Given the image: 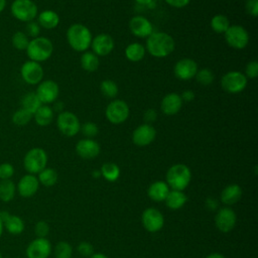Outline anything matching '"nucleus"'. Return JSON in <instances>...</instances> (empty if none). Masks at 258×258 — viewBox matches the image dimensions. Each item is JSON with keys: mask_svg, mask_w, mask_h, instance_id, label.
<instances>
[{"mask_svg": "<svg viewBox=\"0 0 258 258\" xmlns=\"http://www.w3.org/2000/svg\"><path fill=\"white\" fill-rule=\"evenodd\" d=\"M175 48V41L172 36L163 31H153L147 38L146 51L157 58L168 56Z\"/></svg>", "mask_w": 258, "mask_h": 258, "instance_id": "1", "label": "nucleus"}, {"mask_svg": "<svg viewBox=\"0 0 258 258\" xmlns=\"http://www.w3.org/2000/svg\"><path fill=\"white\" fill-rule=\"evenodd\" d=\"M93 35L89 27L82 23H74L67 30V40L70 46L79 52H84L91 47Z\"/></svg>", "mask_w": 258, "mask_h": 258, "instance_id": "2", "label": "nucleus"}, {"mask_svg": "<svg viewBox=\"0 0 258 258\" xmlns=\"http://www.w3.org/2000/svg\"><path fill=\"white\" fill-rule=\"evenodd\" d=\"M25 50L29 60L40 63L47 60L51 56L53 51V44L50 39L44 36H37L29 40Z\"/></svg>", "mask_w": 258, "mask_h": 258, "instance_id": "3", "label": "nucleus"}, {"mask_svg": "<svg viewBox=\"0 0 258 258\" xmlns=\"http://www.w3.org/2000/svg\"><path fill=\"white\" fill-rule=\"evenodd\" d=\"M191 180V171L183 163H176L170 166L166 172V183L174 190L185 189Z\"/></svg>", "mask_w": 258, "mask_h": 258, "instance_id": "4", "label": "nucleus"}, {"mask_svg": "<svg viewBox=\"0 0 258 258\" xmlns=\"http://www.w3.org/2000/svg\"><path fill=\"white\" fill-rule=\"evenodd\" d=\"M47 154L44 149L40 147H33L29 149L23 157V166L30 174H37L46 167Z\"/></svg>", "mask_w": 258, "mask_h": 258, "instance_id": "5", "label": "nucleus"}, {"mask_svg": "<svg viewBox=\"0 0 258 258\" xmlns=\"http://www.w3.org/2000/svg\"><path fill=\"white\" fill-rule=\"evenodd\" d=\"M11 14L21 22H29L38 14L37 5L32 0H14L10 6Z\"/></svg>", "mask_w": 258, "mask_h": 258, "instance_id": "6", "label": "nucleus"}, {"mask_svg": "<svg viewBox=\"0 0 258 258\" xmlns=\"http://www.w3.org/2000/svg\"><path fill=\"white\" fill-rule=\"evenodd\" d=\"M248 79L239 71H230L221 78L222 89L229 94L242 93L247 87Z\"/></svg>", "mask_w": 258, "mask_h": 258, "instance_id": "7", "label": "nucleus"}, {"mask_svg": "<svg viewBox=\"0 0 258 258\" xmlns=\"http://www.w3.org/2000/svg\"><path fill=\"white\" fill-rule=\"evenodd\" d=\"M130 109L128 104L120 99L111 101L105 109V116L107 120L114 125L124 123L128 119Z\"/></svg>", "mask_w": 258, "mask_h": 258, "instance_id": "8", "label": "nucleus"}, {"mask_svg": "<svg viewBox=\"0 0 258 258\" xmlns=\"http://www.w3.org/2000/svg\"><path fill=\"white\" fill-rule=\"evenodd\" d=\"M56 126L59 132L67 136H76L81 130V122L76 114L70 111H62L57 115Z\"/></svg>", "mask_w": 258, "mask_h": 258, "instance_id": "9", "label": "nucleus"}, {"mask_svg": "<svg viewBox=\"0 0 258 258\" xmlns=\"http://www.w3.org/2000/svg\"><path fill=\"white\" fill-rule=\"evenodd\" d=\"M227 44L235 49H243L249 43V33L247 29L239 24L230 25L224 33Z\"/></svg>", "mask_w": 258, "mask_h": 258, "instance_id": "10", "label": "nucleus"}, {"mask_svg": "<svg viewBox=\"0 0 258 258\" xmlns=\"http://www.w3.org/2000/svg\"><path fill=\"white\" fill-rule=\"evenodd\" d=\"M35 94L37 95L42 105H48L56 101L59 94V88L57 83L54 81L45 80L38 84Z\"/></svg>", "mask_w": 258, "mask_h": 258, "instance_id": "11", "label": "nucleus"}, {"mask_svg": "<svg viewBox=\"0 0 258 258\" xmlns=\"http://www.w3.org/2000/svg\"><path fill=\"white\" fill-rule=\"evenodd\" d=\"M22 80L28 85H38L43 79V69L39 62L33 60L25 61L20 69Z\"/></svg>", "mask_w": 258, "mask_h": 258, "instance_id": "12", "label": "nucleus"}, {"mask_svg": "<svg viewBox=\"0 0 258 258\" xmlns=\"http://www.w3.org/2000/svg\"><path fill=\"white\" fill-rule=\"evenodd\" d=\"M198 63L189 57H183L177 60L173 67L174 76L181 81H189L195 78L198 72Z\"/></svg>", "mask_w": 258, "mask_h": 258, "instance_id": "13", "label": "nucleus"}, {"mask_svg": "<svg viewBox=\"0 0 258 258\" xmlns=\"http://www.w3.org/2000/svg\"><path fill=\"white\" fill-rule=\"evenodd\" d=\"M156 137V130L151 124L143 123L136 127L132 132V141L139 147L151 144Z\"/></svg>", "mask_w": 258, "mask_h": 258, "instance_id": "14", "label": "nucleus"}, {"mask_svg": "<svg viewBox=\"0 0 258 258\" xmlns=\"http://www.w3.org/2000/svg\"><path fill=\"white\" fill-rule=\"evenodd\" d=\"M141 221L143 227L151 233L158 232L162 229L164 225V218L161 212L154 208L146 209L141 216Z\"/></svg>", "mask_w": 258, "mask_h": 258, "instance_id": "15", "label": "nucleus"}, {"mask_svg": "<svg viewBox=\"0 0 258 258\" xmlns=\"http://www.w3.org/2000/svg\"><path fill=\"white\" fill-rule=\"evenodd\" d=\"M129 29L136 37L147 38L153 32V24L145 16L135 15L129 20Z\"/></svg>", "mask_w": 258, "mask_h": 258, "instance_id": "16", "label": "nucleus"}, {"mask_svg": "<svg viewBox=\"0 0 258 258\" xmlns=\"http://www.w3.org/2000/svg\"><path fill=\"white\" fill-rule=\"evenodd\" d=\"M92 51L98 56H105L110 54L114 47L115 42L113 37L108 33H99L93 37L91 42Z\"/></svg>", "mask_w": 258, "mask_h": 258, "instance_id": "17", "label": "nucleus"}, {"mask_svg": "<svg viewBox=\"0 0 258 258\" xmlns=\"http://www.w3.org/2000/svg\"><path fill=\"white\" fill-rule=\"evenodd\" d=\"M27 258H47L51 253V244L46 238H35L26 248Z\"/></svg>", "mask_w": 258, "mask_h": 258, "instance_id": "18", "label": "nucleus"}, {"mask_svg": "<svg viewBox=\"0 0 258 258\" xmlns=\"http://www.w3.org/2000/svg\"><path fill=\"white\" fill-rule=\"evenodd\" d=\"M236 213L231 208H222L215 217L216 227L223 233L232 231L236 225Z\"/></svg>", "mask_w": 258, "mask_h": 258, "instance_id": "19", "label": "nucleus"}, {"mask_svg": "<svg viewBox=\"0 0 258 258\" xmlns=\"http://www.w3.org/2000/svg\"><path fill=\"white\" fill-rule=\"evenodd\" d=\"M101 147L93 138H84L77 142L76 152L84 159H93L100 154Z\"/></svg>", "mask_w": 258, "mask_h": 258, "instance_id": "20", "label": "nucleus"}, {"mask_svg": "<svg viewBox=\"0 0 258 258\" xmlns=\"http://www.w3.org/2000/svg\"><path fill=\"white\" fill-rule=\"evenodd\" d=\"M39 184L40 183L37 179V176L27 173L19 179L18 183L16 184V191L22 198H30L36 194Z\"/></svg>", "mask_w": 258, "mask_h": 258, "instance_id": "21", "label": "nucleus"}, {"mask_svg": "<svg viewBox=\"0 0 258 258\" xmlns=\"http://www.w3.org/2000/svg\"><path fill=\"white\" fill-rule=\"evenodd\" d=\"M182 104L183 102L179 94L168 93L162 98L160 102V109L163 114L167 116H172L180 111Z\"/></svg>", "mask_w": 258, "mask_h": 258, "instance_id": "22", "label": "nucleus"}, {"mask_svg": "<svg viewBox=\"0 0 258 258\" xmlns=\"http://www.w3.org/2000/svg\"><path fill=\"white\" fill-rule=\"evenodd\" d=\"M0 218L3 221L4 228L11 235H20L24 231L23 220L16 215H9L8 213H1Z\"/></svg>", "mask_w": 258, "mask_h": 258, "instance_id": "23", "label": "nucleus"}, {"mask_svg": "<svg viewBox=\"0 0 258 258\" xmlns=\"http://www.w3.org/2000/svg\"><path fill=\"white\" fill-rule=\"evenodd\" d=\"M37 23L40 27L45 29H53L59 24L58 14L50 9L42 10L37 14Z\"/></svg>", "mask_w": 258, "mask_h": 258, "instance_id": "24", "label": "nucleus"}, {"mask_svg": "<svg viewBox=\"0 0 258 258\" xmlns=\"http://www.w3.org/2000/svg\"><path fill=\"white\" fill-rule=\"evenodd\" d=\"M169 192V186L165 181L156 180L152 182L147 190L148 197L154 202H162L166 199Z\"/></svg>", "mask_w": 258, "mask_h": 258, "instance_id": "25", "label": "nucleus"}, {"mask_svg": "<svg viewBox=\"0 0 258 258\" xmlns=\"http://www.w3.org/2000/svg\"><path fill=\"white\" fill-rule=\"evenodd\" d=\"M242 198V188L236 183L227 185L221 192V202L225 205L231 206L236 204Z\"/></svg>", "mask_w": 258, "mask_h": 258, "instance_id": "26", "label": "nucleus"}, {"mask_svg": "<svg viewBox=\"0 0 258 258\" xmlns=\"http://www.w3.org/2000/svg\"><path fill=\"white\" fill-rule=\"evenodd\" d=\"M125 56L131 62H138L142 60L145 56L146 49L145 46L140 42H132L128 44L125 48Z\"/></svg>", "mask_w": 258, "mask_h": 258, "instance_id": "27", "label": "nucleus"}, {"mask_svg": "<svg viewBox=\"0 0 258 258\" xmlns=\"http://www.w3.org/2000/svg\"><path fill=\"white\" fill-rule=\"evenodd\" d=\"M54 112L48 105H41L37 111L33 114V119L38 126H48L53 120Z\"/></svg>", "mask_w": 258, "mask_h": 258, "instance_id": "28", "label": "nucleus"}, {"mask_svg": "<svg viewBox=\"0 0 258 258\" xmlns=\"http://www.w3.org/2000/svg\"><path fill=\"white\" fill-rule=\"evenodd\" d=\"M186 201H187V197L185 196V194H183L182 190H174V189L169 190L166 199L164 200L166 207L173 211L182 208L185 205Z\"/></svg>", "mask_w": 258, "mask_h": 258, "instance_id": "29", "label": "nucleus"}, {"mask_svg": "<svg viewBox=\"0 0 258 258\" xmlns=\"http://www.w3.org/2000/svg\"><path fill=\"white\" fill-rule=\"evenodd\" d=\"M80 61L83 70L89 73L96 72L100 64L99 56L96 55L93 51H89V50H86L82 53Z\"/></svg>", "mask_w": 258, "mask_h": 258, "instance_id": "30", "label": "nucleus"}, {"mask_svg": "<svg viewBox=\"0 0 258 258\" xmlns=\"http://www.w3.org/2000/svg\"><path fill=\"white\" fill-rule=\"evenodd\" d=\"M41 102L38 99L35 92L26 93L21 99V108L30 112L32 115L37 111V109L41 106Z\"/></svg>", "mask_w": 258, "mask_h": 258, "instance_id": "31", "label": "nucleus"}, {"mask_svg": "<svg viewBox=\"0 0 258 258\" xmlns=\"http://www.w3.org/2000/svg\"><path fill=\"white\" fill-rule=\"evenodd\" d=\"M16 194V184L11 179L0 180V200L4 203L11 202Z\"/></svg>", "mask_w": 258, "mask_h": 258, "instance_id": "32", "label": "nucleus"}, {"mask_svg": "<svg viewBox=\"0 0 258 258\" xmlns=\"http://www.w3.org/2000/svg\"><path fill=\"white\" fill-rule=\"evenodd\" d=\"M101 175L108 181L114 182L116 181L120 176V168L119 166L114 162H106L102 165L101 169Z\"/></svg>", "mask_w": 258, "mask_h": 258, "instance_id": "33", "label": "nucleus"}, {"mask_svg": "<svg viewBox=\"0 0 258 258\" xmlns=\"http://www.w3.org/2000/svg\"><path fill=\"white\" fill-rule=\"evenodd\" d=\"M37 174H38L37 179H38L39 183H41L42 185L47 186V187L54 185L58 178L56 170H54L53 168H50V167H45Z\"/></svg>", "mask_w": 258, "mask_h": 258, "instance_id": "34", "label": "nucleus"}, {"mask_svg": "<svg viewBox=\"0 0 258 258\" xmlns=\"http://www.w3.org/2000/svg\"><path fill=\"white\" fill-rule=\"evenodd\" d=\"M210 25H211V28L216 33H225L230 26V21L226 15L216 14L212 17L210 21Z\"/></svg>", "mask_w": 258, "mask_h": 258, "instance_id": "35", "label": "nucleus"}, {"mask_svg": "<svg viewBox=\"0 0 258 258\" xmlns=\"http://www.w3.org/2000/svg\"><path fill=\"white\" fill-rule=\"evenodd\" d=\"M100 91L103 96L109 99H114L118 95L119 88L116 82L112 80H104L100 84Z\"/></svg>", "mask_w": 258, "mask_h": 258, "instance_id": "36", "label": "nucleus"}, {"mask_svg": "<svg viewBox=\"0 0 258 258\" xmlns=\"http://www.w3.org/2000/svg\"><path fill=\"white\" fill-rule=\"evenodd\" d=\"M32 118H33V115L30 112L26 111L23 108H20L13 113L12 122L16 126H25L31 121Z\"/></svg>", "mask_w": 258, "mask_h": 258, "instance_id": "37", "label": "nucleus"}, {"mask_svg": "<svg viewBox=\"0 0 258 258\" xmlns=\"http://www.w3.org/2000/svg\"><path fill=\"white\" fill-rule=\"evenodd\" d=\"M197 82L202 86H210L213 84L215 80V75L213 71H211L208 68H204L201 70H198L196 76H195Z\"/></svg>", "mask_w": 258, "mask_h": 258, "instance_id": "38", "label": "nucleus"}, {"mask_svg": "<svg viewBox=\"0 0 258 258\" xmlns=\"http://www.w3.org/2000/svg\"><path fill=\"white\" fill-rule=\"evenodd\" d=\"M11 42L14 48L18 50H25L29 43L28 36L23 31H16L11 38Z\"/></svg>", "mask_w": 258, "mask_h": 258, "instance_id": "39", "label": "nucleus"}, {"mask_svg": "<svg viewBox=\"0 0 258 258\" xmlns=\"http://www.w3.org/2000/svg\"><path fill=\"white\" fill-rule=\"evenodd\" d=\"M73 248L72 246L64 241L58 242L54 247V256L55 258H72Z\"/></svg>", "mask_w": 258, "mask_h": 258, "instance_id": "40", "label": "nucleus"}, {"mask_svg": "<svg viewBox=\"0 0 258 258\" xmlns=\"http://www.w3.org/2000/svg\"><path fill=\"white\" fill-rule=\"evenodd\" d=\"M82 133L86 136V138H93L98 135L99 133V127L95 122L88 121L85 122L84 124L81 125V130Z\"/></svg>", "mask_w": 258, "mask_h": 258, "instance_id": "41", "label": "nucleus"}, {"mask_svg": "<svg viewBox=\"0 0 258 258\" xmlns=\"http://www.w3.org/2000/svg\"><path fill=\"white\" fill-rule=\"evenodd\" d=\"M14 174V166L9 162H3L0 164V180L11 179Z\"/></svg>", "mask_w": 258, "mask_h": 258, "instance_id": "42", "label": "nucleus"}, {"mask_svg": "<svg viewBox=\"0 0 258 258\" xmlns=\"http://www.w3.org/2000/svg\"><path fill=\"white\" fill-rule=\"evenodd\" d=\"M247 79L253 80L258 77V62L257 60L249 61L245 67V74Z\"/></svg>", "mask_w": 258, "mask_h": 258, "instance_id": "43", "label": "nucleus"}, {"mask_svg": "<svg viewBox=\"0 0 258 258\" xmlns=\"http://www.w3.org/2000/svg\"><path fill=\"white\" fill-rule=\"evenodd\" d=\"M34 232L37 238H46L49 233V226L45 221H39L35 224Z\"/></svg>", "mask_w": 258, "mask_h": 258, "instance_id": "44", "label": "nucleus"}, {"mask_svg": "<svg viewBox=\"0 0 258 258\" xmlns=\"http://www.w3.org/2000/svg\"><path fill=\"white\" fill-rule=\"evenodd\" d=\"M40 33V26L37 23V21H29L26 24V35L30 36L32 38H35L37 36H39Z\"/></svg>", "mask_w": 258, "mask_h": 258, "instance_id": "45", "label": "nucleus"}, {"mask_svg": "<svg viewBox=\"0 0 258 258\" xmlns=\"http://www.w3.org/2000/svg\"><path fill=\"white\" fill-rule=\"evenodd\" d=\"M78 252L84 256V257H91L93 254H94V248L93 246L88 243V242H81L79 245H78V248H77Z\"/></svg>", "mask_w": 258, "mask_h": 258, "instance_id": "46", "label": "nucleus"}, {"mask_svg": "<svg viewBox=\"0 0 258 258\" xmlns=\"http://www.w3.org/2000/svg\"><path fill=\"white\" fill-rule=\"evenodd\" d=\"M245 9L247 13L253 17L258 16V0H246Z\"/></svg>", "mask_w": 258, "mask_h": 258, "instance_id": "47", "label": "nucleus"}, {"mask_svg": "<svg viewBox=\"0 0 258 258\" xmlns=\"http://www.w3.org/2000/svg\"><path fill=\"white\" fill-rule=\"evenodd\" d=\"M143 119L146 124H151L156 121L157 119V112L154 109H147L143 114Z\"/></svg>", "mask_w": 258, "mask_h": 258, "instance_id": "48", "label": "nucleus"}, {"mask_svg": "<svg viewBox=\"0 0 258 258\" xmlns=\"http://www.w3.org/2000/svg\"><path fill=\"white\" fill-rule=\"evenodd\" d=\"M169 6L174 8H183L189 4L190 0H164Z\"/></svg>", "mask_w": 258, "mask_h": 258, "instance_id": "49", "label": "nucleus"}, {"mask_svg": "<svg viewBox=\"0 0 258 258\" xmlns=\"http://www.w3.org/2000/svg\"><path fill=\"white\" fill-rule=\"evenodd\" d=\"M180 97H181L182 102H191L195 99L196 95L192 90H185L182 92Z\"/></svg>", "mask_w": 258, "mask_h": 258, "instance_id": "50", "label": "nucleus"}, {"mask_svg": "<svg viewBox=\"0 0 258 258\" xmlns=\"http://www.w3.org/2000/svg\"><path fill=\"white\" fill-rule=\"evenodd\" d=\"M63 109H64V104H63L62 102H60V101L53 102V108H52L53 112H54V111H57V112L60 113V112L63 111Z\"/></svg>", "mask_w": 258, "mask_h": 258, "instance_id": "51", "label": "nucleus"}, {"mask_svg": "<svg viewBox=\"0 0 258 258\" xmlns=\"http://www.w3.org/2000/svg\"><path fill=\"white\" fill-rule=\"evenodd\" d=\"M207 206L210 210H215V208L217 207V203L214 199H208L207 200Z\"/></svg>", "mask_w": 258, "mask_h": 258, "instance_id": "52", "label": "nucleus"}, {"mask_svg": "<svg viewBox=\"0 0 258 258\" xmlns=\"http://www.w3.org/2000/svg\"><path fill=\"white\" fill-rule=\"evenodd\" d=\"M206 258H225V256L220 253H212V254L208 255Z\"/></svg>", "mask_w": 258, "mask_h": 258, "instance_id": "53", "label": "nucleus"}, {"mask_svg": "<svg viewBox=\"0 0 258 258\" xmlns=\"http://www.w3.org/2000/svg\"><path fill=\"white\" fill-rule=\"evenodd\" d=\"M138 4H141V5H149V4H152L153 0H135Z\"/></svg>", "mask_w": 258, "mask_h": 258, "instance_id": "54", "label": "nucleus"}, {"mask_svg": "<svg viewBox=\"0 0 258 258\" xmlns=\"http://www.w3.org/2000/svg\"><path fill=\"white\" fill-rule=\"evenodd\" d=\"M90 258H108V257L102 253H95Z\"/></svg>", "mask_w": 258, "mask_h": 258, "instance_id": "55", "label": "nucleus"}, {"mask_svg": "<svg viewBox=\"0 0 258 258\" xmlns=\"http://www.w3.org/2000/svg\"><path fill=\"white\" fill-rule=\"evenodd\" d=\"M6 4H7L6 0H0V13L5 9Z\"/></svg>", "mask_w": 258, "mask_h": 258, "instance_id": "56", "label": "nucleus"}, {"mask_svg": "<svg viewBox=\"0 0 258 258\" xmlns=\"http://www.w3.org/2000/svg\"><path fill=\"white\" fill-rule=\"evenodd\" d=\"M92 175H93V177H95V178L102 176V175H101V171H100V170H94V171L92 172Z\"/></svg>", "mask_w": 258, "mask_h": 258, "instance_id": "57", "label": "nucleus"}, {"mask_svg": "<svg viewBox=\"0 0 258 258\" xmlns=\"http://www.w3.org/2000/svg\"><path fill=\"white\" fill-rule=\"evenodd\" d=\"M3 230H4V225H3V221L0 218V238H1L2 234H3Z\"/></svg>", "mask_w": 258, "mask_h": 258, "instance_id": "58", "label": "nucleus"}, {"mask_svg": "<svg viewBox=\"0 0 258 258\" xmlns=\"http://www.w3.org/2000/svg\"><path fill=\"white\" fill-rule=\"evenodd\" d=\"M0 258H2V255H1V253H0Z\"/></svg>", "mask_w": 258, "mask_h": 258, "instance_id": "59", "label": "nucleus"}]
</instances>
